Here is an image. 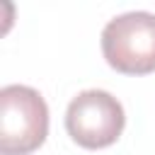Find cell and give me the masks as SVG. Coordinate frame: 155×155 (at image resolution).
Listing matches in <instances>:
<instances>
[{
	"mask_svg": "<svg viewBox=\"0 0 155 155\" xmlns=\"http://www.w3.org/2000/svg\"><path fill=\"white\" fill-rule=\"evenodd\" d=\"M124 124L126 114L121 102L104 90H85L75 94L65 109L68 136L87 150H99L116 143Z\"/></svg>",
	"mask_w": 155,
	"mask_h": 155,
	"instance_id": "3957f363",
	"label": "cell"
},
{
	"mask_svg": "<svg viewBox=\"0 0 155 155\" xmlns=\"http://www.w3.org/2000/svg\"><path fill=\"white\" fill-rule=\"evenodd\" d=\"M104 61L124 75H148L155 70V15L126 12L102 29Z\"/></svg>",
	"mask_w": 155,
	"mask_h": 155,
	"instance_id": "7a4b0ae2",
	"label": "cell"
},
{
	"mask_svg": "<svg viewBox=\"0 0 155 155\" xmlns=\"http://www.w3.org/2000/svg\"><path fill=\"white\" fill-rule=\"evenodd\" d=\"M48 136V107L44 97L27 85L0 90V153L29 155Z\"/></svg>",
	"mask_w": 155,
	"mask_h": 155,
	"instance_id": "6da1fadb",
	"label": "cell"
}]
</instances>
